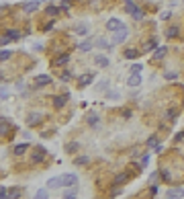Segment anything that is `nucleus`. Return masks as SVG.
<instances>
[{
    "mask_svg": "<svg viewBox=\"0 0 184 199\" xmlns=\"http://www.w3.org/2000/svg\"><path fill=\"white\" fill-rule=\"evenodd\" d=\"M127 13H129V14H133V19H137V21H139V19H141V17H143L141 8L137 6L135 2H131V0H129V2H127Z\"/></svg>",
    "mask_w": 184,
    "mask_h": 199,
    "instance_id": "obj_1",
    "label": "nucleus"
},
{
    "mask_svg": "<svg viewBox=\"0 0 184 199\" xmlns=\"http://www.w3.org/2000/svg\"><path fill=\"white\" fill-rule=\"evenodd\" d=\"M45 154H47V150L43 148V146H39L37 150L31 154V162H43V158H45Z\"/></svg>",
    "mask_w": 184,
    "mask_h": 199,
    "instance_id": "obj_2",
    "label": "nucleus"
},
{
    "mask_svg": "<svg viewBox=\"0 0 184 199\" xmlns=\"http://www.w3.org/2000/svg\"><path fill=\"white\" fill-rule=\"evenodd\" d=\"M61 183H63V187H76L78 177H76V175H72V172H68V175H63V177H61Z\"/></svg>",
    "mask_w": 184,
    "mask_h": 199,
    "instance_id": "obj_3",
    "label": "nucleus"
},
{
    "mask_svg": "<svg viewBox=\"0 0 184 199\" xmlns=\"http://www.w3.org/2000/svg\"><path fill=\"white\" fill-rule=\"evenodd\" d=\"M106 29H109V31H121V29H125V25H123L119 19H109V23H106Z\"/></svg>",
    "mask_w": 184,
    "mask_h": 199,
    "instance_id": "obj_4",
    "label": "nucleus"
},
{
    "mask_svg": "<svg viewBox=\"0 0 184 199\" xmlns=\"http://www.w3.org/2000/svg\"><path fill=\"white\" fill-rule=\"evenodd\" d=\"M127 33H129L127 29H121V31H117V35L113 37V45H117V43H123L125 39H127Z\"/></svg>",
    "mask_w": 184,
    "mask_h": 199,
    "instance_id": "obj_5",
    "label": "nucleus"
},
{
    "mask_svg": "<svg viewBox=\"0 0 184 199\" xmlns=\"http://www.w3.org/2000/svg\"><path fill=\"white\" fill-rule=\"evenodd\" d=\"M127 82H129V86H139V84H141V76H139V72H133V74L129 76Z\"/></svg>",
    "mask_w": 184,
    "mask_h": 199,
    "instance_id": "obj_6",
    "label": "nucleus"
},
{
    "mask_svg": "<svg viewBox=\"0 0 184 199\" xmlns=\"http://www.w3.org/2000/svg\"><path fill=\"white\" fill-rule=\"evenodd\" d=\"M60 187H63V183H61V177L47 181V189H60Z\"/></svg>",
    "mask_w": 184,
    "mask_h": 199,
    "instance_id": "obj_7",
    "label": "nucleus"
},
{
    "mask_svg": "<svg viewBox=\"0 0 184 199\" xmlns=\"http://www.w3.org/2000/svg\"><path fill=\"white\" fill-rule=\"evenodd\" d=\"M41 119H43V115H41V113H33V115H29L27 123L29 125H37V123H41Z\"/></svg>",
    "mask_w": 184,
    "mask_h": 199,
    "instance_id": "obj_8",
    "label": "nucleus"
},
{
    "mask_svg": "<svg viewBox=\"0 0 184 199\" xmlns=\"http://www.w3.org/2000/svg\"><path fill=\"white\" fill-rule=\"evenodd\" d=\"M96 47H102V49H113V43H109L106 41V39H102V37H98V39H96Z\"/></svg>",
    "mask_w": 184,
    "mask_h": 199,
    "instance_id": "obj_9",
    "label": "nucleus"
},
{
    "mask_svg": "<svg viewBox=\"0 0 184 199\" xmlns=\"http://www.w3.org/2000/svg\"><path fill=\"white\" fill-rule=\"evenodd\" d=\"M166 197H184V189H170V191L166 193Z\"/></svg>",
    "mask_w": 184,
    "mask_h": 199,
    "instance_id": "obj_10",
    "label": "nucleus"
},
{
    "mask_svg": "<svg viewBox=\"0 0 184 199\" xmlns=\"http://www.w3.org/2000/svg\"><path fill=\"white\" fill-rule=\"evenodd\" d=\"M94 64H98L100 68H106V66H109V58H106V55H96Z\"/></svg>",
    "mask_w": 184,
    "mask_h": 199,
    "instance_id": "obj_11",
    "label": "nucleus"
},
{
    "mask_svg": "<svg viewBox=\"0 0 184 199\" xmlns=\"http://www.w3.org/2000/svg\"><path fill=\"white\" fill-rule=\"evenodd\" d=\"M66 103H68V95H63V96H55V99H53V105L57 107V109H60V107H63Z\"/></svg>",
    "mask_w": 184,
    "mask_h": 199,
    "instance_id": "obj_12",
    "label": "nucleus"
},
{
    "mask_svg": "<svg viewBox=\"0 0 184 199\" xmlns=\"http://www.w3.org/2000/svg\"><path fill=\"white\" fill-rule=\"evenodd\" d=\"M23 8H25L27 13H33V10H37V8H39V2H25V4H23Z\"/></svg>",
    "mask_w": 184,
    "mask_h": 199,
    "instance_id": "obj_13",
    "label": "nucleus"
},
{
    "mask_svg": "<svg viewBox=\"0 0 184 199\" xmlns=\"http://www.w3.org/2000/svg\"><path fill=\"white\" fill-rule=\"evenodd\" d=\"M27 148H29V146L27 144H19V146H16V148H14V156H23V154H25V152H27Z\"/></svg>",
    "mask_w": 184,
    "mask_h": 199,
    "instance_id": "obj_14",
    "label": "nucleus"
},
{
    "mask_svg": "<svg viewBox=\"0 0 184 199\" xmlns=\"http://www.w3.org/2000/svg\"><path fill=\"white\" fill-rule=\"evenodd\" d=\"M51 82V76L49 74H41L39 78H37V84H39V86H43V84H49Z\"/></svg>",
    "mask_w": 184,
    "mask_h": 199,
    "instance_id": "obj_15",
    "label": "nucleus"
},
{
    "mask_svg": "<svg viewBox=\"0 0 184 199\" xmlns=\"http://www.w3.org/2000/svg\"><path fill=\"white\" fill-rule=\"evenodd\" d=\"M70 62V55H66V54H63V55H60V58H55V66H63V64H68Z\"/></svg>",
    "mask_w": 184,
    "mask_h": 199,
    "instance_id": "obj_16",
    "label": "nucleus"
},
{
    "mask_svg": "<svg viewBox=\"0 0 184 199\" xmlns=\"http://www.w3.org/2000/svg\"><path fill=\"white\" fill-rule=\"evenodd\" d=\"M92 80H94V78H92V74H84V76L80 78V86H88Z\"/></svg>",
    "mask_w": 184,
    "mask_h": 199,
    "instance_id": "obj_17",
    "label": "nucleus"
},
{
    "mask_svg": "<svg viewBox=\"0 0 184 199\" xmlns=\"http://www.w3.org/2000/svg\"><path fill=\"white\" fill-rule=\"evenodd\" d=\"M147 164H150V154H143V156L139 158V168H145Z\"/></svg>",
    "mask_w": 184,
    "mask_h": 199,
    "instance_id": "obj_18",
    "label": "nucleus"
},
{
    "mask_svg": "<svg viewBox=\"0 0 184 199\" xmlns=\"http://www.w3.org/2000/svg\"><path fill=\"white\" fill-rule=\"evenodd\" d=\"M6 35H8V39H10V41H16V39L20 37V33L16 31V29H10V31H8Z\"/></svg>",
    "mask_w": 184,
    "mask_h": 199,
    "instance_id": "obj_19",
    "label": "nucleus"
},
{
    "mask_svg": "<svg viewBox=\"0 0 184 199\" xmlns=\"http://www.w3.org/2000/svg\"><path fill=\"white\" fill-rule=\"evenodd\" d=\"M137 55H139V51H135V49H127V51H125V58H127V60H135Z\"/></svg>",
    "mask_w": 184,
    "mask_h": 199,
    "instance_id": "obj_20",
    "label": "nucleus"
},
{
    "mask_svg": "<svg viewBox=\"0 0 184 199\" xmlns=\"http://www.w3.org/2000/svg\"><path fill=\"white\" fill-rule=\"evenodd\" d=\"M156 45H157V39H150V41L145 43V51H153Z\"/></svg>",
    "mask_w": 184,
    "mask_h": 199,
    "instance_id": "obj_21",
    "label": "nucleus"
},
{
    "mask_svg": "<svg viewBox=\"0 0 184 199\" xmlns=\"http://www.w3.org/2000/svg\"><path fill=\"white\" fill-rule=\"evenodd\" d=\"M90 47H92V41H84V43H80V51H90Z\"/></svg>",
    "mask_w": 184,
    "mask_h": 199,
    "instance_id": "obj_22",
    "label": "nucleus"
},
{
    "mask_svg": "<svg viewBox=\"0 0 184 199\" xmlns=\"http://www.w3.org/2000/svg\"><path fill=\"white\" fill-rule=\"evenodd\" d=\"M166 55V47H160L156 49V54H153V60H160V58H164Z\"/></svg>",
    "mask_w": 184,
    "mask_h": 199,
    "instance_id": "obj_23",
    "label": "nucleus"
},
{
    "mask_svg": "<svg viewBox=\"0 0 184 199\" xmlns=\"http://www.w3.org/2000/svg\"><path fill=\"white\" fill-rule=\"evenodd\" d=\"M125 181H127V175H123V172H121V175H117V178H115V183H117V185H123Z\"/></svg>",
    "mask_w": 184,
    "mask_h": 199,
    "instance_id": "obj_24",
    "label": "nucleus"
},
{
    "mask_svg": "<svg viewBox=\"0 0 184 199\" xmlns=\"http://www.w3.org/2000/svg\"><path fill=\"white\" fill-rule=\"evenodd\" d=\"M76 33H78V35H86V33H88V27H86V25H78Z\"/></svg>",
    "mask_w": 184,
    "mask_h": 199,
    "instance_id": "obj_25",
    "label": "nucleus"
},
{
    "mask_svg": "<svg viewBox=\"0 0 184 199\" xmlns=\"http://www.w3.org/2000/svg\"><path fill=\"white\" fill-rule=\"evenodd\" d=\"M98 121H100V117H98V115H90L88 117V123L90 125H98Z\"/></svg>",
    "mask_w": 184,
    "mask_h": 199,
    "instance_id": "obj_26",
    "label": "nucleus"
},
{
    "mask_svg": "<svg viewBox=\"0 0 184 199\" xmlns=\"http://www.w3.org/2000/svg\"><path fill=\"white\" fill-rule=\"evenodd\" d=\"M147 146H150V148H156V146H157V137L156 136L147 137Z\"/></svg>",
    "mask_w": 184,
    "mask_h": 199,
    "instance_id": "obj_27",
    "label": "nucleus"
},
{
    "mask_svg": "<svg viewBox=\"0 0 184 199\" xmlns=\"http://www.w3.org/2000/svg\"><path fill=\"white\" fill-rule=\"evenodd\" d=\"M76 164H88V156H78L76 158Z\"/></svg>",
    "mask_w": 184,
    "mask_h": 199,
    "instance_id": "obj_28",
    "label": "nucleus"
},
{
    "mask_svg": "<svg viewBox=\"0 0 184 199\" xmlns=\"http://www.w3.org/2000/svg\"><path fill=\"white\" fill-rule=\"evenodd\" d=\"M8 58H10V51H8V49H2V54H0V60H2V62H6Z\"/></svg>",
    "mask_w": 184,
    "mask_h": 199,
    "instance_id": "obj_29",
    "label": "nucleus"
},
{
    "mask_svg": "<svg viewBox=\"0 0 184 199\" xmlns=\"http://www.w3.org/2000/svg\"><path fill=\"white\" fill-rule=\"evenodd\" d=\"M63 197L74 199V197H76V189H70V191H66V193H63Z\"/></svg>",
    "mask_w": 184,
    "mask_h": 199,
    "instance_id": "obj_30",
    "label": "nucleus"
},
{
    "mask_svg": "<svg viewBox=\"0 0 184 199\" xmlns=\"http://www.w3.org/2000/svg\"><path fill=\"white\" fill-rule=\"evenodd\" d=\"M6 131H8V119L2 117V133H6Z\"/></svg>",
    "mask_w": 184,
    "mask_h": 199,
    "instance_id": "obj_31",
    "label": "nucleus"
},
{
    "mask_svg": "<svg viewBox=\"0 0 184 199\" xmlns=\"http://www.w3.org/2000/svg\"><path fill=\"white\" fill-rule=\"evenodd\" d=\"M35 197H39V199H45V197H47V191H45V189H39Z\"/></svg>",
    "mask_w": 184,
    "mask_h": 199,
    "instance_id": "obj_32",
    "label": "nucleus"
},
{
    "mask_svg": "<svg viewBox=\"0 0 184 199\" xmlns=\"http://www.w3.org/2000/svg\"><path fill=\"white\" fill-rule=\"evenodd\" d=\"M176 33H178V29H176V27H170L166 35H168V37H176Z\"/></svg>",
    "mask_w": 184,
    "mask_h": 199,
    "instance_id": "obj_33",
    "label": "nucleus"
},
{
    "mask_svg": "<svg viewBox=\"0 0 184 199\" xmlns=\"http://www.w3.org/2000/svg\"><path fill=\"white\" fill-rule=\"evenodd\" d=\"M57 13H60V10H57L55 6H49V8H47V14H49V17H55Z\"/></svg>",
    "mask_w": 184,
    "mask_h": 199,
    "instance_id": "obj_34",
    "label": "nucleus"
},
{
    "mask_svg": "<svg viewBox=\"0 0 184 199\" xmlns=\"http://www.w3.org/2000/svg\"><path fill=\"white\" fill-rule=\"evenodd\" d=\"M78 150V144H76V142H72V144L68 146V152H76Z\"/></svg>",
    "mask_w": 184,
    "mask_h": 199,
    "instance_id": "obj_35",
    "label": "nucleus"
},
{
    "mask_svg": "<svg viewBox=\"0 0 184 199\" xmlns=\"http://www.w3.org/2000/svg\"><path fill=\"white\" fill-rule=\"evenodd\" d=\"M131 72H141V64H133V68H131Z\"/></svg>",
    "mask_w": 184,
    "mask_h": 199,
    "instance_id": "obj_36",
    "label": "nucleus"
},
{
    "mask_svg": "<svg viewBox=\"0 0 184 199\" xmlns=\"http://www.w3.org/2000/svg\"><path fill=\"white\" fill-rule=\"evenodd\" d=\"M162 177H164V181H170V172H168V171H162Z\"/></svg>",
    "mask_w": 184,
    "mask_h": 199,
    "instance_id": "obj_37",
    "label": "nucleus"
},
{
    "mask_svg": "<svg viewBox=\"0 0 184 199\" xmlns=\"http://www.w3.org/2000/svg\"><path fill=\"white\" fill-rule=\"evenodd\" d=\"M10 197H19V189H10Z\"/></svg>",
    "mask_w": 184,
    "mask_h": 199,
    "instance_id": "obj_38",
    "label": "nucleus"
},
{
    "mask_svg": "<svg viewBox=\"0 0 184 199\" xmlns=\"http://www.w3.org/2000/svg\"><path fill=\"white\" fill-rule=\"evenodd\" d=\"M8 43H10V39H8V35H4L2 37V45H8Z\"/></svg>",
    "mask_w": 184,
    "mask_h": 199,
    "instance_id": "obj_39",
    "label": "nucleus"
}]
</instances>
